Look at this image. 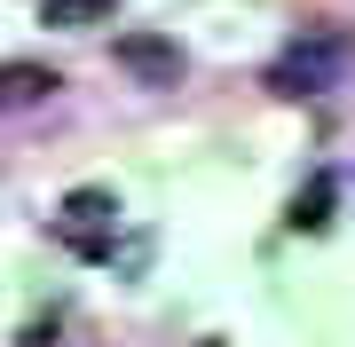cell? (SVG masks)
Instances as JSON below:
<instances>
[{"label": "cell", "instance_id": "cell-4", "mask_svg": "<svg viewBox=\"0 0 355 347\" xmlns=\"http://www.w3.org/2000/svg\"><path fill=\"white\" fill-rule=\"evenodd\" d=\"M331 197H340V181L316 174L300 197H292V213H284V221H292V229H324V221H331Z\"/></svg>", "mask_w": 355, "mask_h": 347}, {"label": "cell", "instance_id": "cell-6", "mask_svg": "<svg viewBox=\"0 0 355 347\" xmlns=\"http://www.w3.org/2000/svg\"><path fill=\"white\" fill-rule=\"evenodd\" d=\"M64 79L40 71V64H8V103H40V95H55Z\"/></svg>", "mask_w": 355, "mask_h": 347}, {"label": "cell", "instance_id": "cell-3", "mask_svg": "<svg viewBox=\"0 0 355 347\" xmlns=\"http://www.w3.org/2000/svg\"><path fill=\"white\" fill-rule=\"evenodd\" d=\"M111 55H119V71L142 79V87H174V79H182V48H174V39H158V32H119Z\"/></svg>", "mask_w": 355, "mask_h": 347}, {"label": "cell", "instance_id": "cell-8", "mask_svg": "<svg viewBox=\"0 0 355 347\" xmlns=\"http://www.w3.org/2000/svg\"><path fill=\"white\" fill-rule=\"evenodd\" d=\"M198 347H229V339H198Z\"/></svg>", "mask_w": 355, "mask_h": 347}, {"label": "cell", "instance_id": "cell-7", "mask_svg": "<svg viewBox=\"0 0 355 347\" xmlns=\"http://www.w3.org/2000/svg\"><path fill=\"white\" fill-rule=\"evenodd\" d=\"M24 347H55V332H24Z\"/></svg>", "mask_w": 355, "mask_h": 347}, {"label": "cell", "instance_id": "cell-1", "mask_svg": "<svg viewBox=\"0 0 355 347\" xmlns=\"http://www.w3.org/2000/svg\"><path fill=\"white\" fill-rule=\"evenodd\" d=\"M355 64V39L347 32H300L292 48L268 64V87L277 95H324V87H340Z\"/></svg>", "mask_w": 355, "mask_h": 347}, {"label": "cell", "instance_id": "cell-5", "mask_svg": "<svg viewBox=\"0 0 355 347\" xmlns=\"http://www.w3.org/2000/svg\"><path fill=\"white\" fill-rule=\"evenodd\" d=\"M111 8H119V0H40V16H48V24H64V32H79V24H103Z\"/></svg>", "mask_w": 355, "mask_h": 347}, {"label": "cell", "instance_id": "cell-2", "mask_svg": "<svg viewBox=\"0 0 355 347\" xmlns=\"http://www.w3.org/2000/svg\"><path fill=\"white\" fill-rule=\"evenodd\" d=\"M111 237H119V197L87 181V190H71L64 206H55V244L79 260H111Z\"/></svg>", "mask_w": 355, "mask_h": 347}]
</instances>
